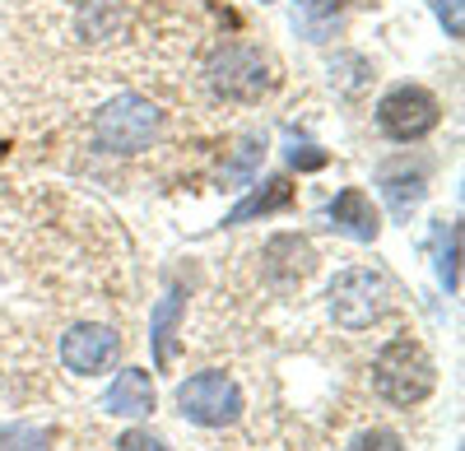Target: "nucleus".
I'll return each instance as SVG.
<instances>
[{"label": "nucleus", "mask_w": 465, "mask_h": 451, "mask_svg": "<svg viewBox=\"0 0 465 451\" xmlns=\"http://www.w3.org/2000/svg\"><path fill=\"white\" fill-rule=\"evenodd\" d=\"M372 387L386 405H423L438 387V363L423 349L414 335H396L391 345H381V354L372 358Z\"/></svg>", "instance_id": "obj_1"}, {"label": "nucleus", "mask_w": 465, "mask_h": 451, "mask_svg": "<svg viewBox=\"0 0 465 451\" xmlns=\"http://www.w3.org/2000/svg\"><path fill=\"white\" fill-rule=\"evenodd\" d=\"M163 131V112L140 93H116L94 112V144L103 154H140L159 140Z\"/></svg>", "instance_id": "obj_2"}, {"label": "nucleus", "mask_w": 465, "mask_h": 451, "mask_svg": "<svg viewBox=\"0 0 465 451\" xmlns=\"http://www.w3.org/2000/svg\"><path fill=\"white\" fill-rule=\"evenodd\" d=\"M210 89L228 103H261L270 89H275V65L261 47L247 43H228L210 56Z\"/></svg>", "instance_id": "obj_3"}, {"label": "nucleus", "mask_w": 465, "mask_h": 451, "mask_svg": "<svg viewBox=\"0 0 465 451\" xmlns=\"http://www.w3.org/2000/svg\"><path fill=\"white\" fill-rule=\"evenodd\" d=\"M326 298H331L335 326H344V330H368L372 321L386 317V308H391V284H386L381 270L354 266V270H340V275H335V284H331Z\"/></svg>", "instance_id": "obj_4"}, {"label": "nucleus", "mask_w": 465, "mask_h": 451, "mask_svg": "<svg viewBox=\"0 0 465 451\" xmlns=\"http://www.w3.org/2000/svg\"><path fill=\"white\" fill-rule=\"evenodd\" d=\"M177 405L191 424L201 428H228L242 419V387L228 377V372H196L177 387Z\"/></svg>", "instance_id": "obj_5"}, {"label": "nucleus", "mask_w": 465, "mask_h": 451, "mask_svg": "<svg viewBox=\"0 0 465 451\" xmlns=\"http://www.w3.org/2000/svg\"><path fill=\"white\" fill-rule=\"evenodd\" d=\"M438 122H442V103L423 84H396L377 103V126H381L386 140H396V144L423 140L429 131H438Z\"/></svg>", "instance_id": "obj_6"}, {"label": "nucleus", "mask_w": 465, "mask_h": 451, "mask_svg": "<svg viewBox=\"0 0 465 451\" xmlns=\"http://www.w3.org/2000/svg\"><path fill=\"white\" fill-rule=\"evenodd\" d=\"M122 354V335L112 326H98V321H80L61 335V363L80 377H98L103 368H112V358Z\"/></svg>", "instance_id": "obj_7"}, {"label": "nucleus", "mask_w": 465, "mask_h": 451, "mask_svg": "<svg viewBox=\"0 0 465 451\" xmlns=\"http://www.w3.org/2000/svg\"><path fill=\"white\" fill-rule=\"evenodd\" d=\"M261 270H265V279L275 289H298L307 275L317 270V251H312V242L298 238V233H280V238L265 242Z\"/></svg>", "instance_id": "obj_8"}, {"label": "nucleus", "mask_w": 465, "mask_h": 451, "mask_svg": "<svg viewBox=\"0 0 465 451\" xmlns=\"http://www.w3.org/2000/svg\"><path fill=\"white\" fill-rule=\"evenodd\" d=\"M331 229L354 238V242H377L381 233V214L377 205L368 201V191H359V186H344V191L331 201Z\"/></svg>", "instance_id": "obj_9"}, {"label": "nucleus", "mask_w": 465, "mask_h": 451, "mask_svg": "<svg viewBox=\"0 0 465 451\" xmlns=\"http://www.w3.org/2000/svg\"><path fill=\"white\" fill-rule=\"evenodd\" d=\"M153 409V382L144 368H126L116 372L112 391L103 396V415H116V419H140Z\"/></svg>", "instance_id": "obj_10"}, {"label": "nucleus", "mask_w": 465, "mask_h": 451, "mask_svg": "<svg viewBox=\"0 0 465 451\" xmlns=\"http://www.w3.org/2000/svg\"><path fill=\"white\" fill-rule=\"evenodd\" d=\"M423 181H429L423 163L414 172H410V163H386L381 168V196H386V205H391L396 219H410V210L423 201Z\"/></svg>", "instance_id": "obj_11"}, {"label": "nucleus", "mask_w": 465, "mask_h": 451, "mask_svg": "<svg viewBox=\"0 0 465 451\" xmlns=\"http://www.w3.org/2000/svg\"><path fill=\"white\" fill-rule=\"evenodd\" d=\"M182 289H168L163 298H159V308H153V317H149V340H153V363L159 368H173V358H177V317H182Z\"/></svg>", "instance_id": "obj_12"}, {"label": "nucleus", "mask_w": 465, "mask_h": 451, "mask_svg": "<svg viewBox=\"0 0 465 451\" xmlns=\"http://www.w3.org/2000/svg\"><path fill=\"white\" fill-rule=\"evenodd\" d=\"M293 181L289 177H270L265 186H261V191H252L238 210H232L223 223H228V229H238V223H247V219H261V214H280V210H289L293 205Z\"/></svg>", "instance_id": "obj_13"}, {"label": "nucleus", "mask_w": 465, "mask_h": 451, "mask_svg": "<svg viewBox=\"0 0 465 451\" xmlns=\"http://www.w3.org/2000/svg\"><path fill=\"white\" fill-rule=\"evenodd\" d=\"M293 24L307 43H326L340 28V0H293Z\"/></svg>", "instance_id": "obj_14"}, {"label": "nucleus", "mask_w": 465, "mask_h": 451, "mask_svg": "<svg viewBox=\"0 0 465 451\" xmlns=\"http://www.w3.org/2000/svg\"><path fill=\"white\" fill-rule=\"evenodd\" d=\"M261 159H265V140H261V135H247V140L238 144V154H232V163L219 172V186H223V191H242V186H252Z\"/></svg>", "instance_id": "obj_15"}, {"label": "nucleus", "mask_w": 465, "mask_h": 451, "mask_svg": "<svg viewBox=\"0 0 465 451\" xmlns=\"http://www.w3.org/2000/svg\"><path fill=\"white\" fill-rule=\"evenodd\" d=\"M0 451H52V442L43 428L10 424V428H0Z\"/></svg>", "instance_id": "obj_16"}, {"label": "nucleus", "mask_w": 465, "mask_h": 451, "mask_svg": "<svg viewBox=\"0 0 465 451\" xmlns=\"http://www.w3.org/2000/svg\"><path fill=\"white\" fill-rule=\"evenodd\" d=\"M438 275H442L447 293L460 289V229H456V223L447 229V242H442V256H438Z\"/></svg>", "instance_id": "obj_17"}, {"label": "nucleus", "mask_w": 465, "mask_h": 451, "mask_svg": "<svg viewBox=\"0 0 465 451\" xmlns=\"http://www.w3.org/2000/svg\"><path fill=\"white\" fill-rule=\"evenodd\" d=\"M344 451H405V442L391 428H368V433H359L354 442H349Z\"/></svg>", "instance_id": "obj_18"}, {"label": "nucleus", "mask_w": 465, "mask_h": 451, "mask_svg": "<svg viewBox=\"0 0 465 451\" xmlns=\"http://www.w3.org/2000/svg\"><path fill=\"white\" fill-rule=\"evenodd\" d=\"M429 5H433L438 24L447 28V37H460L465 33V5H460V0H429Z\"/></svg>", "instance_id": "obj_19"}, {"label": "nucleus", "mask_w": 465, "mask_h": 451, "mask_svg": "<svg viewBox=\"0 0 465 451\" xmlns=\"http://www.w3.org/2000/svg\"><path fill=\"white\" fill-rule=\"evenodd\" d=\"M116 451H168L153 433H144V428H131V433H122L116 437Z\"/></svg>", "instance_id": "obj_20"}, {"label": "nucleus", "mask_w": 465, "mask_h": 451, "mask_svg": "<svg viewBox=\"0 0 465 451\" xmlns=\"http://www.w3.org/2000/svg\"><path fill=\"white\" fill-rule=\"evenodd\" d=\"M289 163L293 168H326V154H322L317 144H302V149H293V154H289Z\"/></svg>", "instance_id": "obj_21"}]
</instances>
